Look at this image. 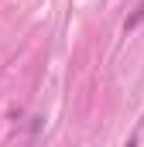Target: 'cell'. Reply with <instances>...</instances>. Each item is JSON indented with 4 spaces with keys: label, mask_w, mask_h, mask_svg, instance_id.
<instances>
[{
    "label": "cell",
    "mask_w": 144,
    "mask_h": 147,
    "mask_svg": "<svg viewBox=\"0 0 144 147\" xmlns=\"http://www.w3.org/2000/svg\"><path fill=\"white\" fill-rule=\"evenodd\" d=\"M127 147H137V140H134V137H130V140H127Z\"/></svg>",
    "instance_id": "1"
}]
</instances>
